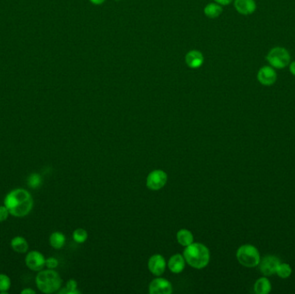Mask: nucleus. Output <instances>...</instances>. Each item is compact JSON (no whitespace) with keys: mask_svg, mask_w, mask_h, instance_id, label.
Returning <instances> with one entry per match:
<instances>
[{"mask_svg":"<svg viewBox=\"0 0 295 294\" xmlns=\"http://www.w3.org/2000/svg\"><path fill=\"white\" fill-rule=\"evenodd\" d=\"M91 3H93V4H96V5H99L102 4L103 3H105V0H90Z\"/></svg>","mask_w":295,"mask_h":294,"instance_id":"obj_30","label":"nucleus"},{"mask_svg":"<svg viewBox=\"0 0 295 294\" xmlns=\"http://www.w3.org/2000/svg\"><path fill=\"white\" fill-rule=\"evenodd\" d=\"M280 263L279 258L276 255H266L262 259H261L259 263V268L261 273L266 276L269 277L276 274V269Z\"/></svg>","mask_w":295,"mask_h":294,"instance_id":"obj_8","label":"nucleus"},{"mask_svg":"<svg viewBox=\"0 0 295 294\" xmlns=\"http://www.w3.org/2000/svg\"><path fill=\"white\" fill-rule=\"evenodd\" d=\"M4 204L12 216L23 217L31 213L34 200L31 192L23 188L12 190L5 196Z\"/></svg>","mask_w":295,"mask_h":294,"instance_id":"obj_1","label":"nucleus"},{"mask_svg":"<svg viewBox=\"0 0 295 294\" xmlns=\"http://www.w3.org/2000/svg\"><path fill=\"white\" fill-rule=\"evenodd\" d=\"M22 294H35V291L32 288H25L23 291H21Z\"/></svg>","mask_w":295,"mask_h":294,"instance_id":"obj_28","label":"nucleus"},{"mask_svg":"<svg viewBox=\"0 0 295 294\" xmlns=\"http://www.w3.org/2000/svg\"><path fill=\"white\" fill-rule=\"evenodd\" d=\"M9 215H11V214H10V212L8 211L6 206L4 204V205H1L0 206V223L6 221L8 219V217H9Z\"/></svg>","mask_w":295,"mask_h":294,"instance_id":"obj_25","label":"nucleus"},{"mask_svg":"<svg viewBox=\"0 0 295 294\" xmlns=\"http://www.w3.org/2000/svg\"><path fill=\"white\" fill-rule=\"evenodd\" d=\"M58 260L54 257H49L48 259H46V267L49 269H54L58 267Z\"/></svg>","mask_w":295,"mask_h":294,"instance_id":"obj_26","label":"nucleus"},{"mask_svg":"<svg viewBox=\"0 0 295 294\" xmlns=\"http://www.w3.org/2000/svg\"><path fill=\"white\" fill-rule=\"evenodd\" d=\"M28 183L31 188H38L42 184V178L38 173H31L28 179Z\"/></svg>","mask_w":295,"mask_h":294,"instance_id":"obj_23","label":"nucleus"},{"mask_svg":"<svg viewBox=\"0 0 295 294\" xmlns=\"http://www.w3.org/2000/svg\"><path fill=\"white\" fill-rule=\"evenodd\" d=\"M185 258L180 254L173 255L168 261V268L174 274H180L185 268Z\"/></svg>","mask_w":295,"mask_h":294,"instance_id":"obj_14","label":"nucleus"},{"mask_svg":"<svg viewBox=\"0 0 295 294\" xmlns=\"http://www.w3.org/2000/svg\"><path fill=\"white\" fill-rule=\"evenodd\" d=\"M177 241L178 243L184 247H186L188 245H190L194 243V235L192 234V232L186 229H181L177 232Z\"/></svg>","mask_w":295,"mask_h":294,"instance_id":"obj_17","label":"nucleus"},{"mask_svg":"<svg viewBox=\"0 0 295 294\" xmlns=\"http://www.w3.org/2000/svg\"><path fill=\"white\" fill-rule=\"evenodd\" d=\"M234 6L241 15H250L255 12L256 4L255 0H235Z\"/></svg>","mask_w":295,"mask_h":294,"instance_id":"obj_12","label":"nucleus"},{"mask_svg":"<svg viewBox=\"0 0 295 294\" xmlns=\"http://www.w3.org/2000/svg\"><path fill=\"white\" fill-rule=\"evenodd\" d=\"M25 264L29 269L39 272L46 267V258L39 251H30L25 256Z\"/></svg>","mask_w":295,"mask_h":294,"instance_id":"obj_7","label":"nucleus"},{"mask_svg":"<svg viewBox=\"0 0 295 294\" xmlns=\"http://www.w3.org/2000/svg\"><path fill=\"white\" fill-rule=\"evenodd\" d=\"M271 290V282L266 276L258 279L254 285V291L256 294H268Z\"/></svg>","mask_w":295,"mask_h":294,"instance_id":"obj_16","label":"nucleus"},{"mask_svg":"<svg viewBox=\"0 0 295 294\" xmlns=\"http://www.w3.org/2000/svg\"><path fill=\"white\" fill-rule=\"evenodd\" d=\"M49 243L51 247L55 249H61L66 243V236L62 232H53L49 236Z\"/></svg>","mask_w":295,"mask_h":294,"instance_id":"obj_18","label":"nucleus"},{"mask_svg":"<svg viewBox=\"0 0 295 294\" xmlns=\"http://www.w3.org/2000/svg\"><path fill=\"white\" fill-rule=\"evenodd\" d=\"M258 81L263 86H272L276 83L277 79V74L276 70L271 67L265 66L262 67L257 74Z\"/></svg>","mask_w":295,"mask_h":294,"instance_id":"obj_10","label":"nucleus"},{"mask_svg":"<svg viewBox=\"0 0 295 294\" xmlns=\"http://www.w3.org/2000/svg\"><path fill=\"white\" fill-rule=\"evenodd\" d=\"M148 267L153 275L161 276L166 269V261L163 255H154L148 260Z\"/></svg>","mask_w":295,"mask_h":294,"instance_id":"obj_11","label":"nucleus"},{"mask_svg":"<svg viewBox=\"0 0 295 294\" xmlns=\"http://www.w3.org/2000/svg\"><path fill=\"white\" fill-rule=\"evenodd\" d=\"M12 280L8 275L0 274V293L7 294L8 291L11 289Z\"/></svg>","mask_w":295,"mask_h":294,"instance_id":"obj_21","label":"nucleus"},{"mask_svg":"<svg viewBox=\"0 0 295 294\" xmlns=\"http://www.w3.org/2000/svg\"><path fill=\"white\" fill-rule=\"evenodd\" d=\"M266 59L272 67L281 69L289 65L291 57L285 47H276L268 52Z\"/></svg>","mask_w":295,"mask_h":294,"instance_id":"obj_5","label":"nucleus"},{"mask_svg":"<svg viewBox=\"0 0 295 294\" xmlns=\"http://www.w3.org/2000/svg\"><path fill=\"white\" fill-rule=\"evenodd\" d=\"M276 274L279 276V278H288L292 275V268L290 265L287 263H279V266L276 269Z\"/></svg>","mask_w":295,"mask_h":294,"instance_id":"obj_20","label":"nucleus"},{"mask_svg":"<svg viewBox=\"0 0 295 294\" xmlns=\"http://www.w3.org/2000/svg\"><path fill=\"white\" fill-rule=\"evenodd\" d=\"M172 292L173 286L166 279H155L149 284L150 294H170Z\"/></svg>","mask_w":295,"mask_h":294,"instance_id":"obj_9","label":"nucleus"},{"mask_svg":"<svg viewBox=\"0 0 295 294\" xmlns=\"http://www.w3.org/2000/svg\"><path fill=\"white\" fill-rule=\"evenodd\" d=\"M35 284L38 290L43 294H54L61 288L62 279L56 271L48 268L39 271L35 277Z\"/></svg>","mask_w":295,"mask_h":294,"instance_id":"obj_3","label":"nucleus"},{"mask_svg":"<svg viewBox=\"0 0 295 294\" xmlns=\"http://www.w3.org/2000/svg\"><path fill=\"white\" fill-rule=\"evenodd\" d=\"M183 256L191 267L196 269L206 267L210 263V251L208 248L202 243H192L186 246Z\"/></svg>","mask_w":295,"mask_h":294,"instance_id":"obj_2","label":"nucleus"},{"mask_svg":"<svg viewBox=\"0 0 295 294\" xmlns=\"http://www.w3.org/2000/svg\"><path fill=\"white\" fill-rule=\"evenodd\" d=\"M223 12L221 5L217 3H211L206 5L204 9V13L209 18H217L220 16Z\"/></svg>","mask_w":295,"mask_h":294,"instance_id":"obj_19","label":"nucleus"},{"mask_svg":"<svg viewBox=\"0 0 295 294\" xmlns=\"http://www.w3.org/2000/svg\"><path fill=\"white\" fill-rule=\"evenodd\" d=\"M237 259L242 266L252 268L259 265L261 261L260 253L254 245L245 244L238 248Z\"/></svg>","mask_w":295,"mask_h":294,"instance_id":"obj_4","label":"nucleus"},{"mask_svg":"<svg viewBox=\"0 0 295 294\" xmlns=\"http://www.w3.org/2000/svg\"><path fill=\"white\" fill-rule=\"evenodd\" d=\"M77 281L74 279H69L66 285V290L64 293L67 294H81V292L77 290Z\"/></svg>","mask_w":295,"mask_h":294,"instance_id":"obj_24","label":"nucleus"},{"mask_svg":"<svg viewBox=\"0 0 295 294\" xmlns=\"http://www.w3.org/2000/svg\"><path fill=\"white\" fill-rule=\"evenodd\" d=\"M167 174L163 170H154L149 173L146 180V186L152 191H158L167 184Z\"/></svg>","mask_w":295,"mask_h":294,"instance_id":"obj_6","label":"nucleus"},{"mask_svg":"<svg viewBox=\"0 0 295 294\" xmlns=\"http://www.w3.org/2000/svg\"><path fill=\"white\" fill-rule=\"evenodd\" d=\"M289 70L291 72V74L295 76V62H292L289 66Z\"/></svg>","mask_w":295,"mask_h":294,"instance_id":"obj_29","label":"nucleus"},{"mask_svg":"<svg viewBox=\"0 0 295 294\" xmlns=\"http://www.w3.org/2000/svg\"><path fill=\"white\" fill-rule=\"evenodd\" d=\"M87 237H88L87 232L82 228L75 230L73 233V238L77 243H85V241L87 240Z\"/></svg>","mask_w":295,"mask_h":294,"instance_id":"obj_22","label":"nucleus"},{"mask_svg":"<svg viewBox=\"0 0 295 294\" xmlns=\"http://www.w3.org/2000/svg\"><path fill=\"white\" fill-rule=\"evenodd\" d=\"M11 247L12 249L15 251L16 253L18 254H25L27 253L29 249V243L27 240L25 239L23 236H15L11 241Z\"/></svg>","mask_w":295,"mask_h":294,"instance_id":"obj_15","label":"nucleus"},{"mask_svg":"<svg viewBox=\"0 0 295 294\" xmlns=\"http://www.w3.org/2000/svg\"><path fill=\"white\" fill-rule=\"evenodd\" d=\"M214 1H216L217 4L220 5H228L232 2L233 0H214Z\"/></svg>","mask_w":295,"mask_h":294,"instance_id":"obj_27","label":"nucleus"},{"mask_svg":"<svg viewBox=\"0 0 295 294\" xmlns=\"http://www.w3.org/2000/svg\"><path fill=\"white\" fill-rule=\"evenodd\" d=\"M185 61L187 67H190L192 69H196L201 67L202 64L204 63V56L201 52L194 49L186 54Z\"/></svg>","mask_w":295,"mask_h":294,"instance_id":"obj_13","label":"nucleus"}]
</instances>
